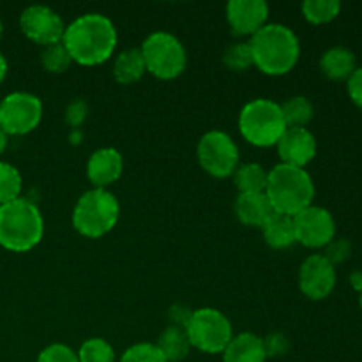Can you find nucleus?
Wrapping results in <instances>:
<instances>
[{
  "label": "nucleus",
  "instance_id": "f257e3e1",
  "mask_svg": "<svg viewBox=\"0 0 362 362\" xmlns=\"http://www.w3.org/2000/svg\"><path fill=\"white\" fill-rule=\"evenodd\" d=\"M62 45L73 62L80 66H99L115 52L117 28L105 14L87 13L67 25Z\"/></svg>",
  "mask_w": 362,
  "mask_h": 362
},
{
  "label": "nucleus",
  "instance_id": "f03ea898",
  "mask_svg": "<svg viewBox=\"0 0 362 362\" xmlns=\"http://www.w3.org/2000/svg\"><path fill=\"white\" fill-rule=\"evenodd\" d=\"M253 64L269 76H281L296 67L300 57V42L292 28L267 23L250 41Z\"/></svg>",
  "mask_w": 362,
  "mask_h": 362
},
{
  "label": "nucleus",
  "instance_id": "7ed1b4c3",
  "mask_svg": "<svg viewBox=\"0 0 362 362\" xmlns=\"http://www.w3.org/2000/svg\"><path fill=\"white\" fill-rule=\"evenodd\" d=\"M45 235V219L35 204L16 198L0 205V246L13 253H25L37 246Z\"/></svg>",
  "mask_w": 362,
  "mask_h": 362
},
{
  "label": "nucleus",
  "instance_id": "20e7f679",
  "mask_svg": "<svg viewBox=\"0 0 362 362\" xmlns=\"http://www.w3.org/2000/svg\"><path fill=\"white\" fill-rule=\"evenodd\" d=\"M265 194L276 212L293 218L300 211L313 205L315 184L304 168L279 163L269 170Z\"/></svg>",
  "mask_w": 362,
  "mask_h": 362
},
{
  "label": "nucleus",
  "instance_id": "39448f33",
  "mask_svg": "<svg viewBox=\"0 0 362 362\" xmlns=\"http://www.w3.org/2000/svg\"><path fill=\"white\" fill-rule=\"evenodd\" d=\"M120 216V204L108 189L87 191L78 198L73 209V226L80 235L99 239L115 228Z\"/></svg>",
  "mask_w": 362,
  "mask_h": 362
},
{
  "label": "nucleus",
  "instance_id": "423d86ee",
  "mask_svg": "<svg viewBox=\"0 0 362 362\" xmlns=\"http://www.w3.org/2000/svg\"><path fill=\"white\" fill-rule=\"evenodd\" d=\"M239 129L255 147L276 145L286 129L279 103L264 98L250 101L239 113Z\"/></svg>",
  "mask_w": 362,
  "mask_h": 362
},
{
  "label": "nucleus",
  "instance_id": "0eeeda50",
  "mask_svg": "<svg viewBox=\"0 0 362 362\" xmlns=\"http://www.w3.org/2000/svg\"><path fill=\"white\" fill-rule=\"evenodd\" d=\"M145 67L159 80L180 76L187 66V53L182 42L170 32H154L140 48Z\"/></svg>",
  "mask_w": 362,
  "mask_h": 362
},
{
  "label": "nucleus",
  "instance_id": "6e6552de",
  "mask_svg": "<svg viewBox=\"0 0 362 362\" xmlns=\"http://www.w3.org/2000/svg\"><path fill=\"white\" fill-rule=\"evenodd\" d=\"M184 331L189 345L205 354H223L233 338L230 320L214 308H200L193 311Z\"/></svg>",
  "mask_w": 362,
  "mask_h": 362
},
{
  "label": "nucleus",
  "instance_id": "1a4fd4ad",
  "mask_svg": "<svg viewBox=\"0 0 362 362\" xmlns=\"http://www.w3.org/2000/svg\"><path fill=\"white\" fill-rule=\"evenodd\" d=\"M198 161L200 166L216 179L233 175L239 166V147L225 131H209L198 141Z\"/></svg>",
  "mask_w": 362,
  "mask_h": 362
},
{
  "label": "nucleus",
  "instance_id": "9d476101",
  "mask_svg": "<svg viewBox=\"0 0 362 362\" xmlns=\"http://www.w3.org/2000/svg\"><path fill=\"white\" fill-rule=\"evenodd\" d=\"M42 103L30 92H13L0 101V129L9 136H21L39 126Z\"/></svg>",
  "mask_w": 362,
  "mask_h": 362
},
{
  "label": "nucleus",
  "instance_id": "9b49d317",
  "mask_svg": "<svg viewBox=\"0 0 362 362\" xmlns=\"http://www.w3.org/2000/svg\"><path fill=\"white\" fill-rule=\"evenodd\" d=\"M296 240L310 250H320L336 237V221L331 212L324 207L310 205L293 216Z\"/></svg>",
  "mask_w": 362,
  "mask_h": 362
},
{
  "label": "nucleus",
  "instance_id": "f8f14e48",
  "mask_svg": "<svg viewBox=\"0 0 362 362\" xmlns=\"http://www.w3.org/2000/svg\"><path fill=\"white\" fill-rule=\"evenodd\" d=\"M20 28L30 41L41 46L62 42L66 25L62 18L46 6H30L21 13Z\"/></svg>",
  "mask_w": 362,
  "mask_h": 362
},
{
  "label": "nucleus",
  "instance_id": "ddd939ff",
  "mask_svg": "<svg viewBox=\"0 0 362 362\" xmlns=\"http://www.w3.org/2000/svg\"><path fill=\"white\" fill-rule=\"evenodd\" d=\"M300 292L311 300H322L336 286V269L324 255H311L303 262L299 271Z\"/></svg>",
  "mask_w": 362,
  "mask_h": 362
},
{
  "label": "nucleus",
  "instance_id": "4468645a",
  "mask_svg": "<svg viewBox=\"0 0 362 362\" xmlns=\"http://www.w3.org/2000/svg\"><path fill=\"white\" fill-rule=\"evenodd\" d=\"M276 147L283 165L304 168L317 156V138L308 127H286Z\"/></svg>",
  "mask_w": 362,
  "mask_h": 362
},
{
  "label": "nucleus",
  "instance_id": "2eb2a0df",
  "mask_svg": "<svg viewBox=\"0 0 362 362\" xmlns=\"http://www.w3.org/2000/svg\"><path fill=\"white\" fill-rule=\"evenodd\" d=\"M226 18L233 35L253 37L267 25L269 6L264 0H230L226 6Z\"/></svg>",
  "mask_w": 362,
  "mask_h": 362
},
{
  "label": "nucleus",
  "instance_id": "dca6fc26",
  "mask_svg": "<svg viewBox=\"0 0 362 362\" xmlns=\"http://www.w3.org/2000/svg\"><path fill=\"white\" fill-rule=\"evenodd\" d=\"M124 172V159L117 148L105 147L92 152L87 163V177L98 189H106L120 179Z\"/></svg>",
  "mask_w": 362,
  "mask_h": 362
},
{
  "label": "nucleus",
  "instance_id": "f3484780",
  "mask_svg": "<svg viewBox=\"0 0 362 362\" xmlns=\"http://www.w3.org/2000/svg\"><path fill=\"white\" fill-rule=\"evenodd\" d=\"M274 212V207L265 193H244L235 200V216L246 226L262 228Z\"/></svg>",
  "mask_w": 362,
  "mask_h": 362
},
{
  "label": "nucleus",
  "instance_id": "a211bd4d",
  "mask_svg": "<svg viewBox=\"0 0 362 362\" xmlns=\"http://www.w3.org/2000/svg\"><path fill=\"white\" fill-rule=\"evenodd\" d=\"M264 341L253 332L233 336L223 352V362H265Z\"/></svg>",
  "mask_w": 362,
  "mask_h": 362
},
{
  "label": "nucleus",
  "instance_id": "6ab92c4d",
  "mask_svg": "<svg viewBox=\"0 0 362 362\" xmlns=\"http://www.w3.org/2000/svg\"><path fill=\"white\" fill-rule=\"evenodd\" d=\"M356 69V55L352 49L345 48V46L329 48L320 59V71L329 80H349Z\"/></svg>",
  "mask_w": 362,
  "mask_h": 362
},
{
  "label": "nucleus",
  "instance_id": "aec40b11",
  "mask_svg": "<svg viewBox=\"0 0 362 362\" xmlns=\"http://www.w3.org/2000/svg\"><path fill=\"white\" fill-rule=\"evenodd\" d=\"M264 239L272 250H286L293 246L296 240V226H293V218L286 214H274L269 218V221L262 226Z\"/></svg>",
  "mask_w": 362,
  "mask_h": 362
},
{
  "label": "nucleus",
  "instance_id": "412c9836",
  "mask_svg": "<svg viewBox=\"0 0 362 362\" xmlns=\"http://www.w3.org/2000/svg\"><path fill=\"white\" fill-rule=\"evenodd\" d=\"M145 73H147V67H145V60L140 48L126 49L113 62V78L120 85L134 83V81L141 80Z\"/></svg>",
  "mask_w": 362,
  "mask_h": 362
},
{
  "label": "nucleus",
  "instance_id": "4be33fe9",
  "mask_svg": "<svg viewBox=\"0 0 362 362\" xmlns=\"http://www.w3.org/2000/svg\"><path fill=\"white\" fill-rule=\"evenodd\" d=\"M158 349L161 350L163 356L166 357L168 362H179L186 359L187 354H189L191 345L184 327L168 325V327L161 332V336H159Z\"/></svg>",
  "mask_w": 362,
  "mask_h": 362
},
{
  "label": "nucleus",
  "instance_id": "5701e85b",
  "mask_svg": "<svg viewBox=\"0 0 362 362\" xmlns=\"http://www.w3.org/2000/svg\"><path fill=\"white\" fill-rule=\"evenodd\" d=\"M269 172L258 163H246L237 166L233 173V182L239 189V194L244 193H265L267 187Z\"/></svg>",
  "mask_w": 362,
  "mask_h": 362
},
{
  "label": "nucleus",
  "instance_id": "b1692460",
  "mask_svg": "<svg viewBox=\"0 0 362 362\" xmlns=\"http://www.w3.org/2000/svg\"><path fill=\"white\" fill-rule=\"evenodd\" d=\"M279 106H281L283 120H285L286 127H306V124H310L315 115L313 105L304 95H293Z\"/></svg>",
  "mask_w": 362,
  "mask_h": 362
},
{
  "label": "nucleus",
  "instance_id": "393cba45",
  "mask_svg": "<svg viewBox=\"0 0 362 362\" xmlns=\"http://www.w3.org/2000/svg\"><path fill=\"white\" fill-rule=\"evenodd\" d=\"M339 13H341L339 0H306L303 4L304 18L313 25L331 23Z\"/></svg>",
  "mask_w": 362,
  "mask_h": 362
},
{
  "label": "nucleus",
  "instance_id": "a878e982",
  "mask_svg": "<svg viewBox=\"0 0 362 362\" xmlns=\"http://www.w3.org/2000/svg\"><path fill=\"white\" fill-rule=\"evenodd\" d=\"M21 184L23 182L16 166L0 161V205L20 198Z\"/></svg>",
  "mask_w": 362,
  "mask_h": 362
},
{
  "label": "nucleus",
  "instance_id": "bb28decb",
  "mask_svg": "<svg viewBox=\"0 0 362 362\" xmlns=\"http://www.w3.org/2000/svg\"><path fill=\"white\" fill-rule=\"evenodd\" d=\"M80 362H115L113 346L103 338H90L78 350Z\"/></svg>",
  "mask_w": 362,
  "mask_h": 362
},
{
  "label": "nucleus",
  "instance_id": "cd10ccee",
  "mask_svg": "<svg viewBox=\"0 0 362 362\" xmlns=\"http://www.w3.org/2000/svg\"><path fill=\"white\" fill-rule=\"evenodd\" d=\"M41 64L48 73H64L73 64L66 46L62 42L45 46L41 53Z\"/></svg>",
  "mask_w": 362,
  "mask_h": 362
},
{
  "label": "nucleus",
  "instance_id": "c85d7f7f",
  "mask_svg": "<svg viewBox=\"0 0 362 362\" xmlns=\"http://www.w3.org/2000/svg\"><path fill=\"white\" fill-rule=\"evenodd\" d=\"M223 62L233 71H246L251 66H255L250 42H235L230 48H226L225 55H223Z\"/></svg>",
  "mask_w": 362,
  "mask_h": 362
},
{
  "label": "nucleus",
  "instance_id": "c756f323",
  "mask_svg": "<svg viewBox=\"0 0 362 362\" xmlns=\"http://www.w3.org/2000/svg\"><path fill=\"white\" fill-rule=\"evenodd\" d=\"M120 362H168L158 345L152 343H136L124 352Z\"/></svg>",
  "mask_w": 362,
  "mask_h": 362
},
{
  "label": "nucleus",
  "instance_id": "7c9ffc66",
  "mask_svg": "<svg viewBox=\"0 0 362 362\" xmlns=\"http://www.w3.org/2000/svg\"><path fill=\"white\" fill-rule=\"evenodd\" d=\"M37 362H80L78 354L62 343H53L39 354Z\"/></svg>",
  "mask_w": 362,
  "mask_h": 362
},
{
  "label": "nucleus",
  "instance_id": "2f4dec72",
  "mask_svg": "<svg viewBox=\"0 0 362 362\" xmlns=\"http://www.w3.org/2000/svg\"><path fill=\"white\" fill-rule=\"evenodd\" d=\"M350 255H352V244L346 239H334L332 243H329L327 246H325L324 257L327 258L332 265H336L349 260Z\"/></svg>",
  "mask_w": 362,
  "mask_h": 362
},
{
  "label": "nucleus",
  "instance_id": "473e14b6",
  "mask_svg": "<svg viewBox=\"0 0 362 362\" xmlns=\"http://www.w3.org/2000/svg\"><path fill=\"white\" fill-rule=\"evenodd\" d=\"M262 341H264L265 356L267 357L285 356L286 350H288L290 346L288 339H286V336L281 334V332H272V334H269L267 338H264Z\"/></svg>",
  "mask_w": 362,
  "mask_h": 362
},
{
  "label": "nucleus",
  "instance_id": "72a5a7b5",
  "mask_svg": "<svg viewBox=\"0 0 362 362\" xmlns=\"http://www.w3.org/2000/svg\"><path fill=\"white\" fill-rule=\"evenodd\" d=\"M87 113H88V106L87 103L78 99V101H73L66 110V120L69 126L78 127L80 124H83V120L87 119Z\"/></svg>",
  "mask_w": 362,
  "mask_h": 362
},
{
  "label": "nucleus",
  "instance_id": "f704fd0d",
  "mask_svg": "<svg viewBox=\"0 0 362 362\" xmlns=\"http://www.w3.org/2000/svg\"><path fill=\"white\" fill-rule=\"evenodd\" d=\"M346 90H349V95L354 105L362 110V67H357L352 73V76L346 80Z\"/></svg>",
  "mask_w": 362,
  "mask_h": 362
},
{
  "label": "nucleus",
  "instance_id": "c9c22d12",
  "mask_svg": "<svg viewBox=\"0 0 362 362\" xmlns=\"http://www.w3.org/2000/svg\"><path fill=\"white\" fill-rule=\"evenodd\" d=\"M191 313H193V311L186 310V308L175 306L172 311H170V317H172L173 325H177V327H186V324H187V320H189Z\"/></svg>",
  "mask_w": 362,
  "mask_h": 362
},
{
  "label": "nucleus",
  "instance_id": "e433bc0d",
  "mask_svg": "<svg viewBox=\"0 0 362 362\" xmlns=\"http://www.w3.org/2000/svg\"><path fill=\"white\" fill-rule=\"evenodd\" d=\"M350 285L356 292L362 293V271H356L350 274Z\"/></svg>",
  "mask_w": 362,
  "mask_h": 362
},
{
  "label": "nucleus",
  "instance_id": "4c0bfd02",
  "mask_svg": "<svg viewBox=\"0 0 362 362\" xmlns=\"http://www.w3.org/2000/svg\"><path fill=\"white\" fill-rule=\"evenodd\" d=\"M6 74H7V60H6V57L0 53V83L4 81Z\"/></svg>",
  "mask_w": 362,
  "mask_h": 362
},
{
  "label": "nucleus",
  "instance_id": "58836bf2",
  "mask_svg": "<svg viewBox=\"0 0 362 362\" xmlns=\"http://www.w3.org/2000/svg\"><path fill=\"white\" fill-rule=\"evenodd\" d=\"M7 148V134L0 129V154Z\"/></svg>",
  "mask_w": 362,
  "mask_h": 362
},
{
  "label": "nucleus",
  "instance_id": "ea45409f",
  "mask_svg": "<svg viewBox=\"0 0 362 362\" xmlns=\"http://www.w3.org/2000/svg\"><path fill=\"white\" fill-rule=\"evenodd\" d=\"M4 34V25H2V20H0V37H2Z\"/></svg>",
  "mask_w": 362,
  "mask_h": 362
},
{
  "label": "nucleus",
  "instance_id": "a19ab883",
  "mask_svg": "<svg viewBox=\"0 0 362 362\" xmlns=\"http://www.w3.org/2000/svg\"><path fill=\"white\" fill-rule=\"evenodd\" d=\"M359 304H361V310H362V293H361V297H359Z\"/></svg>",
  "mask_w": 362,
  "mask_h": 362
}]
</instances>
